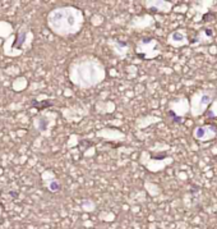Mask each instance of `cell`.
<instances>
[{
	"instance_id": "obj_3",
	"label": "cell",
	"mask_w": 217,
	"mask_h": 229,
	"mask_svg": "<svg viewBox=\"0 0 217 229\" xmlns=\"http://www.w3.org/2000/svg\"><path fill=\"white\" fill-rule=\"evenodd\" d=\"M33 106H37V107H45V106H50L51 103L50 101H46V103H37V101H33V104H32Z\"/></svg>"
},
{
	"instance_id": "obj_2",
	"label": "cell",
	"mask_w": 217,
	"mask_h": 229,
	"mask_svg": "<svg viewBox=\"0 0 217 229\" xmlns=\"http://www.w3.org/2000/svg\"><path fill=\"white\" fill-rule=\"evenodd\" d=\"M195 137L197 138H203L205 137V128H197V131H195Z\"/></svg>"
},
{
	"instance_id": "obj_7",
	"label": "cell",
	"mask_w": 217,
	"mask_h": 229,
	"mask_svg": "<svg viewBox=\"0 0 217 229\" xmlns=\"http://www.w3.org/2000/svg\"><path fill=\"white\" fill-rule=\"evenodd\" d=\"M206 33H207L208 36H212V33H213V32H212L211 30H206Z\"/></svg>"
},
{
	"instance_id": "obj_5",
	"label": "cell",
	"mask_w": 217,
	"mask_h": 229,
	"mask_svg": "<svg viewBox=\"0 0 217 229\" xmlns=\"http://www.w3.org/2000/svg\"><path fill=\"white\" fill-rule=\"evenodd\" d=\"M209 101H211V99H209L208 96H205V97H203V100L201 101V104H202V105H205V104H207V103H209Z\"/></svg>"
},
{
	"instance_id": "obj_1",
	"label": "cell",
	"mask_w": 217,
	"mask_h": 229,
	"mask_svg": "<svg viewBox=\"0 0 217 229\" xmlns=\"http://www.w3.org/2000/svg\"><path fill=\"white\" fill-rule=\"evenodd\" d=\"M169 115L173 118V120H174L175 123H177V124H179V123L181 122V118H180V117H177V115H176V114H175V113H174L173 110H170V111H169Z\"/></svg>"
},
{
	"instance_id": "obj_4",
	"label": "cell",
	"mask_w": 217,
	"mask_h": 229,
	"mask_svg": "<svg viewBox=\"0 0 217 229\" xmlns=\"http://www.w3.org/2000/svg\"><path fill=\"white\" fill-rule=\"evenodd\" d=\"M59 187H60V186H59L58 182H56V180H52V183L50 184V190L55 192V191H58V190H59Z\"/></svg>"
},
{
	"instance_id": "obj_6",
	"label": "cell",
	"mask_w": 217,
	"mask_h": 229,
	"mask_svg": "<svg viewBox=\"0 0 217 229\" xmlns=\"http://www.w3.org/2000/svg\"><path fill=\"white\" fill-rule=\"evenodd\" d=\"M206 114H207V117H211V118H213V117H215V114H213L211 110H207V111H206Z\"/></svg>"
}]
</instances>
